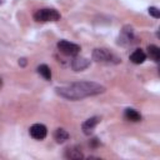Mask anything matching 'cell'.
Wrapping results in <instances>:
<instances>
[{"mask_svg": "<svg viewBox=\"0 0 160 160\" xmlns=\"http://www.w3.org/2000/svg\"><path fill=\"white\" fill-rule=\"evenodd\" d=\"M58 49L65 54V55H69V56H74L76 54H79L80 51V46L78 44H74V42H70L68 40H60L58 42Z\"/></svg>", "mask_w": 160, "mask_h": 160, "instance_id": "obj_4", "label": "cell"}, {"mask_svg": "<svg viewBox=\"0 0 160 160\" xmlns=\"http://www.w3.org/2000/svg\"><path fill=\"white\" fill-rule=\"evenodd\" d=\"M0 4H1V0H0Z\"/></svg>", "mask_w": 160, "mask_h": 160, "instance_id": "obj_17", "label": "cell"}, {"mask_svg": "<svg viewBox=\"0 0 160 160\" xmlns=\"http://www.w3.org/2000/svg\"><path fill=\"white\" fill-rule=\"evenodd\" d=\"M148 54L154 61H159V59H160V49L156 45H149L148 46Z\"/></svg>", "mask_w": 160, "mask_h": 160, "instance_id": "obj_12", "label": "cell"}, {"mask_svg": "<svg viewBox=\"0 0 160 160\" xmlns=\"http://www.w3.org/2000/svg\"><path fill=\"white\" fill-rule=\"evenodd\" d=\"M89 65H90V61L88 59H85V58H75L72 60V62H71L72 69L76 70V71H81V70L86 69Z\"/></svg>", "mask_w": 160, "mask_h": 160, "instance_id": "obj_7", "label": "cell"}, {"mask_svg": "<svg viewBox=\"0 0 160 160\" xmlns=\"http://www.w3.org/2000/svg\"><path fill=\"white\" fill-rule=\"evenodd\" d=\"M1 85H2V81H1V79H0V86H1Z\"/></svg>", "mask_w": 160, "mask_h": 160, "instance_id": "obj_16", "label": "cell"}, {"mask_svg": "<svg viewBox=\"0 0 160 160\" xmlns=\"http://www.w3.org/2000/svg\"><path fill=\"white\" fill-rule=\"evenodd\" d=\"M149 14L152 15L155 19H159L160 18V10L158 8H155V6H150L149 8Z\"/></svg>", "mask_w": 160, "mask_h": 160, "instance_id": "obj_15", "label": "cell"}, {"mask_svg": "<svg viewBox=\"0 0 160 160\" xmlns=\"http://www.w3.org/2000/svg\"><path fill=\"white\" fill-rule=\"evenodd\" d=\"M134 40V32L131 28H124V30L121 31L120 35V42L121 44H131V41Z\"/></svg>", "mask_w": 160, "mask_h": 160, "instance_id": "obj_8", "label": "cell"}, {"mask_svg": "<svg viewBox=\"0 0 160 160\" xmlns=\"http://www.w3.org/2000/svg\"><path fill=\"white\" fill-rule=\"evenodd\" d=\"M105 91V88L94 81H79L56 88V92L68 100H80L82 98L98 95Z\"/></svg>", "mask_w": 160, "mask_h": 160, "instance_id": "obj_1", "label": "cell"}, {"mask_svg": "<svg viewBox=\"0 0 160 160\" xmlns=\"http://www.w3.org/2000/svg\"><path fill=\"white\" fill-rule=\"evenodd\" d=\"M125 118L130 121H140L141 120V115L134 109H126L125 110Z\"/></svg>", "mask_w": 160, "mask_h": 160, "instance_id": "obj_13", "label": "cell"}, {"mask_svg": "<svg viewBox=\"0 0 160 160\" xmlns=\"http://www.w3.org/2000/svg\"><path fill=\"white\" fill-rule=\"evenodd\" d=\"M99 121H100V118H98V116H92V118H90V119L85 120V121L82 122V126H81V128H82L84 134L90 135V134L92 132L94 128L99 124Z\"/></svg>", "mask_w": 160, "mask_h": 160, "instance_id": "obj_6", "label": "cell"}, {"mask_svg": "<svg viewBox=\"0 0 160 160\" xmlns=\"http://www.w3.org/2000/svg\"><path fill=\"white\" fill-rule=\"evenodd\" d=\"M36 21H56L60 19V14L55 9H40L34 14Z\"/></svg>", "mask_w": 160, "mask_h": 160, "instance_id": "obj_3", "label": "cell"}, {"mask_svg": "<svg viewBox=\"0 0 160 160\" xmlns=\"http://www.w3.org/2000/svg\"><path fill=\"white\" fill-rule=\"evenodd\" d=\"M65 156L68 159H81L82 158V152L80 151V149H78L76 146L69 148L65 152Z\"/></svg>", "mask_w": 160, "mask_h": 160, "instance_id": "obj_10", "label": "cell"}, {"mask_svg": "<svg viewBox=\"0 0 160 160\" xmlns=\"http://www.w3.org/2000/svg\"><path fill=\"white\" fill-rule=\"evenodd\" d=\"M92 59L101 64H118L120 59L108 49H95L92 51Z\"/></svg>", "mask_w": 160, "mask_h": 160, "instance_id": "obj_2", "label": "cell"}, {"mask_svg": "<svg viewBox=\"0 0 160 160\" xmlns=\"http://www.w3.org/2000/svg\"><path fill=\"white\" fill-rule=\"evenodd\" d=\"M145 59H146V55H145V52H144L141 49L134 50V51L131 52V55H130V60H131V62H134V64H142V62L145 61Z\"/></svg>", "mask_w": 160, "mask_h": 160, "instance_id": "obj_9", "label": "cell"}, {"mask_svg": "<svg viewBox=\"0 0 160 160\" xmlns=\"http://www.w3.org/2000/svg\"><path fill=\"white\" fill-rule=\"evenodd\" d=\"M38 71H39V74H40L45 80H50V79H51V70H50V68H49L48 65H45V64L40 65V66L38 68Z\"/></svg>", "mask_w": 160, "mask_h": 160, "instance_id": "obj_14", "label": "cell"}, {"mask_svg": "<svg viewBox=\"0 0 160 160\" xmlns=\"http://www.w3.org/2000/svg\"><path fill=\"white\" fill-rule=\"evenodd\" d=\"M48 134V129L42 124H34L30 128V135L36 140H42Z\"/></svg>", "mask_w": 160, "mask_h": 160, "instance_id": "obj_5", "label": "cell"}, {"mask_svg": "<svg viewBox=\"0 0 160 160\" xmlns=\"http://www.w3.org/2000/svg\"><path fill=\"white\" fill-rule=\"evenodd\" d=\"M54 138L58 142H64L69 139V132L64 129H56L55 130V134H54Z\"/></svg>", "mask_w": 160, "mask_h": 160, "instance_id": "obj_11", "label": "cell"}]
</instances>
